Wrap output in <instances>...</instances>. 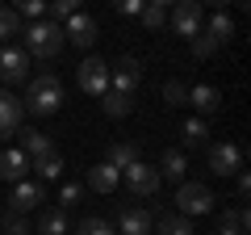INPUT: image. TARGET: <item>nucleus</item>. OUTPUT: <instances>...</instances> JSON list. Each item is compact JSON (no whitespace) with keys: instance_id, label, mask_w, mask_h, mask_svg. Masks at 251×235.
<instances>
[{"instance_id":"nucleus-1","label":"nucleus","mask_w":251,"mask_h":235,"mask_svg":"<svg viewBox=\"0 0 251 235\" xmlns=\"http://www.w3.org/2000/svg\"><path fill=\"white\" fill-rule=\"evenodd\" d=\"M21 105H25L29 114H38V118L59 114V105H63V84H59V76H54V72L34 76V80L25 84V101H21Z\"/></svg>"},{"instance_id":"nucleus-19","label":"nucleus","mask_w":251,"mask_h":235,"mask_svg":"<svg viewBox=\"0 0 251 235\" xmlns=\"http://www.w3.org/2000/svg\"><path fill=\"white\" fill-rule=\"evenodd\" d=\"M29 168L38 172V181H59V176H63V155L59 151L38 155V160H29Z\"/></svg>"},{"instance_id":"nucleus-33","label":"nucleus","mask_w":251,"mask_h":235,"mask_svg":"<svg viewBox=\"0 0 251 235\" xmlns=\"http://www.w3.org/2000/svg\"><path fill=\"white\" fill-rule=\"evenodd\" d=\"M75 235H117V231L105 223V218H84V223L75 227Z\"/></svg>"},{"instance_id":"nucleus-27","label":"nucleus","mask_w":251,"mask_h":235,"mask_svg":"<svg viewBox=\"0 0 251 235\" xmlns=\"http://www.w3.org/2000/svg\"><path fill=\"white\" fill-rule=\"evenodd\" d=\"M0 231H4V235H29L34 227H29L25 214H17V210H4V214H0Z\"/></svg>"},{"instance_id":"nucleus-15","label":"nucleus","mask_w":251,"mask_h":235,"mask_svg":"<svg viewBox=\"0 0 251 235\" xmlns=\"http://www.w3.org/2000/svg\"><path fill=\"white\" fill-rule=\"evenodd\" d=\"M184 105H193L197 114H218V109H222V92H218L214 84H193Z\"/></svg>"},{"instance_id":"nucleus-6","label":"nucleus","mask_w":251,"mask_h":235,"mask_svg":"<svg viewBox=\"0 0 251 235\" xmlns=\"http://www.w3.org/2000/svg\"><path fill=\"white\" fill-rule=\"evenodd\" d=\"M75 80H80V88L88 92V97H105L109 92V63L100 55H88V59L75 67Z\"/></svg>"},{"instance_id":"nucleus-32","label":"nucleus","mask_w":251,"mask_h":235,"mask_svg":"<svg viewBox=\"0 0 251 235\" xmlns=\"http://www.w3.org/2000/svg\"><path fill=\"white\" fill-rule=\"evenodd\" d=\"M163 101H168V105H184V101H188V84L168 80V84H163Z\"/></svg>"},{"instance_id":"nucleus-7","label":"nucleus","mask_w":251,"mask_h":235,"mask_svg":"<svg viewBox=\"0 0 251 235\" xmlns=\"http://www.w3.org/2000/svg\"><path fill=\"white\" fill-rule=\"evenodd\" d=\"M138 80H143V63H138L134 55H122L117 63H109V88H113V92H126V97H134Z\"/></svg>"},{"instance_id":"nucleus-34","label":"nucleus","mask_w":251,"mask_h":235,"mask_svg":"<svg viewBox=\"0 0 251 235\" xmlns=\"http://www.w3.org/2000/svg\"><path fill=\"white\" fill-rule=\"evenodd\" d=\"M143 4H147V0H113V13H117V17H138Z\"/></svg>"},{"instance_id":"nucleus-20","label":"nucleus","mask_w":251,"mask_h":235,"mask_svg":"<svg viewBox=\"0 0 251 235\" xmlns=\"http://www.w3.org/2000/svg\"><path fill=\"white\" fill-rule=\"evenodd\" d=\"M143 155H138V143H126V139H117L113 147H109V164H113L117 172L122 168H130V164H138Z\"/></svg>"},{"instance_id":"nucleus-36","label":"nucleus","mask_w":251,"mask_h":235,"mask_svg":"<svg viewBox=\"0 0 251 235\" xmlns=\"http://www.w3.org/2000/svg\"><path fill=\"white\" fill-rule=\"evenodd\" d=\"M234 185H239V202H247V189H251V176H247V168H239V172H234Z\"/></svg>"},{"instance_id":"nucleus-38","label":"nucleus","mask_w":251,"mask_h":235,"mask_svg":"<svg viewBox=\"0 0 251 235\" xmlns=\"http://www.w3.org/2000/svg\"><path fill=\"white\" fill-rule=\"evenodd\" d=\"M147 4H159V9H163V4H176V0H147Z\"/></svg>"},{"instance_id":"nucleus-24","label":"nucleus","mask_w":251,"mask_h":235,"mask_svg":"<svg viewBox=\"0 0 251 235\" xmlns=\"http://www.w3.org/2000/svg\"><path fill=\"white\" fill-rule=\"evenodd\" d=\"M180 135H184V147H201L209 139V126H205V118H188L184 126H180Z\"/></svg>"},{"instance_id":"nucleus-30","label":"nucleus","mask_w":251,"mask_h":235,"mask_svg":"<svg viewBox=\"0 0 251 235\" xmlns=\"http://www.w3.org/2000/svg\"><path fill=\"white\" fill-rule=\"evenodd\" d=\"M138 21H143V29H159L163 21H168V13H163L159 4H143V13H138Z\"/></svg>"},{"instance_id":"nucleus-16","label":"nucleus","mask_w":251,"mask_h":235,"mask_svg":"<svg viewBox=\"0 0 251 235\" xmlns=\"http://www.w3.org/2000/svg\"><path fill=\"white\" fill-rule=\"evenodd\" d=\"M88 185L97 193H113L117 185H122V172H117L109 160H100V164H92V168H88Z\"/></svg>"},{"instance_id":"nucleus-4","label":"nucleus","mask_w":251,"mask_h":235,"mask_svg":"<svg viewBox=\"0 0 251 235\" xmlns=\"http://www.w3.org/2000/svg\"><path fill=\"white\" fill-rule=\"evenodd\" d=\"M122 176H126V189L134 193V198H155L159 193V185H163V176H159V168L155 164H130V168H122Z\"/></svg>"},{"instance_id":"nucleus-18","label":"nucleus","mask_w":251,"mask_h":235,"mask_svg":"<svg viewBox=\"0 0 251 235\" xmlns=\"http://www.w3.org/2000/svg\"><path fill=\"white\" fill-rule=\"evenodd\" d=\"M21 135V151L29 155V160H38V155H50L54 151V139L46 135V130H17Z\"/></svg>"},{"instance_id":"nucleus-28","label":"nucleus","mask_w":251,"mask_h":235,"mask_svg":"<svg viewBox=\"0 0 251 235\" xmlns=\"http://www.w3.org/2000/svg\"><path fill=\"white\" fill-rule=\"evenodd\" d=\"M84 9V0H46V13H50V21H67L72 17V13H80Z\"/></svg>"},{"instance_id":"nucleus-22","label":"nucleus","mask_w":251,"mask_h":235,"mask_svg":"<svg viewBox=\"0 0 251 235\" xmlns=\"http://www.w3.org/2000/svg\"><path fill=\"white\" fill-rule=\"evenodd\" d=\"M155 231L159 235H193V223L184 214H159L155 218Z\"/></svg>"},{"instance_id":"nucleus-9","label":"nucleus","mask_w":251,"mask_h":235,"mask_svg":"<svg viewBox=\"0 0 251 235\" xmlns=\"http://www.w3.org/2000/svg\"><path fill=\"white\" fill-rule=\"evenodd\" d=\"M243 168V147L239 143H209V172L214 176H234Z\"/></svg>"},{"instance_id":"nucleus-25","label":"nucleus","mask_w":251,"mask_h":235,"mask_svg":"<svg viewBox=\"0 0 251 235\" xmlns=\"http://www.w3.org/2000/svg\"><path fill=\"white\" fill-rule=\"evenodd\" d=\"M209 38H214L218 46L234 38V21H230V13H214V17H209Z\"/></svg>"},{"instance_id":"nucleus-29","label":"nucleus","mask_w":251,"mask_h":235,"mask_svg":"<svg viewBox=\"0 0 251 235\" xmlns=\"http://www.w3.org/2000/svg\"><path fill=\"white\" fill-rule=\"evenodd\" d=\"M9 9L17 13V17H29V21H38V17L46 13V0H13Z\"/></svg>"},{"instance_id":"nucleus-12","label":"nucleus","mask_w":251,"mask_h":235,"mask_svg":"<svg viewBox=\"0 0 251 235\" xmlns=\"http://www.w3.org/2000/svg\"><path fill=\"white\" fill-rule=\"evenodd\" d=\"M21 114H25V105L9 88H0V139H13L21 130Z\"/></svg>"},{"instance_id":"nucleus-37","label":"nucleus","mask_w":251,"mask_h":235,"mask_svg":"<svg viewBox=\"0 0 251 235\" xmlns=\"http://www.w3.org/2000/svg\"><path fill=\"white\" fill-rule=\"evenodd\" d=\"M201 4H214L218 13H226V4H234V0H201Z\"/></svg>"},{"instance_id":"nucleus-2","label":"nucleus","mask_w":251,"mask_h":235,"mask_svg":"<svg viewBox=\"0 0 251 235\" xmlns=\"http://www.w3.org/2000/svg\"><path fill=\"white\" fill-rule=\"evenodd\" d=\"M63 26L50 17H38L25 26V55H34V59H54V55L63 51Z\"/></svg>"},{"instance_id":"nucleus-26","label":"nucleus","mask_w":251,"mask_h":235,"mask_svg":"<svg viewBox=\"0 0 251 235\" xmlns=\"http://www.w3.org/2000/svg\"><path fill=\"white\" fill-rule=\"evenodd\" d=\"M17 34H21V17L9 9V4H0V46H4V42H13Z\"/></svg>"},{"instance_id":"nucleus-21","label":"nucleus","mask_w":251,"mask_h":235,"mask_svg":"<svg viewBox=\"0 0 251 235\" xmlns=\"http://www.w3.org/2000/svg\"><path fill=\"white\" fill-rule=\"evenodd\" d=\"M38 235H67V214H63V206L42 210V218H38Z\"/></svg>"},{"instance_id":"nucleus-10","label":"nucleus","mask_w":251,"mask_h":235,"mask_svg":"<svg viewBox=\"0 0 251 235\" xmlns=\"http://www.w3.org/2000/svg\"><path fill=\"white\" fill-rule=\"evenodd\" d=\"M63 38L88 51V46L97 42V21H92V17H88V13H84V9H80V13H72V17L63 21Z\"/></svg>"},{"instance_id":"nucleus-17","label":"nucleus","mask_w":251,"mask_h":235,"mask_svg":"<svg viewBox=\"0 0 251 235\" xmlns=\"http://www.w3.org/2000/svg\"><path fill=\"white\" fill-rule=\"evenodd\" d=\"M155 168H159L163 181H176V185H180V181L188 176V155H184V151H163Z\"/></svg>"},{"instance_id":"nucleus-8","label":"nucleus","mask_w":251,"mask_h":235,"mask_svg":"<svg viewBox=\"0 0 251 235\" xmlns=\"http://www.w3.org/2000/svg\"><path fill=\"white\" fill-rule=\"evenodd\" d=\"M25 76H29V55H25V46L4 42V46H0V80H4V84H25Z\"/></svg>"},{"instance_id":"nucleus-5","label":"nucleus","mask_w":251,"mask_h":235,"mask_svg":"<svg viewBox=\"0 0 251 235\" xmlns=\"http://www.w3.org/2000/svg\"><path fill=\"white\" fill-rule=\"evenodd\" d=\"M172 26H176V34L197 38L205 29V4L201 0H176L172 4Z\"/></svg>"},{"instance_id":"nucleus-35","label":"nucleus","mask_w":251,"mask_h":235,"mask_svg":"<svg viewBox=\"0 0 251 235\" xmlns=\"http://www.w3.org/2000/svg\"><path fill=\"white\" fill-rule=\"evenodd\" d=\"M80 198H84L80 185H63V189H59V206H75Z\"/></svg>"},{"instance_id":"nucleus-13","label":"nucleus","mask_w":251,"mask_h":235,"mask_svg":"<svg viewBox=\"0 0 251 235\" xmlns=\"http://www.w3.org/2000/svg\"><path fill=\"white\" fill-rule=\"evenodd\" d=\"M38 202H42V185L38 181H17L9 193V210H17V214H29Z\"/></svg>"},{"instance_id":"nucleus-14","label":"nucleus","mask_w":251,"mask_h":235,"mask_svg":"<svg viewBox=\"0 0 251 235\" xmlns=\"http://www.w3.org/2000/svg\"><path fill=\"white\" fill-rule=\"evenodd\" d=\"M25 172H29V155L21 151V147H13V151L0 155V181L17 185V181H25Z\"/></svg>"},{"instance_id":"nucleus-31","label":"nucleus","mask_w":251,"mask_h":235,"mask_svg":"<svg viewBox=\"0 0 251 235\" xmlns=\"http://www.w3.org/2000/svg\"><path fill=\"white\" fill-rule=\"evenodd\" d=\"M188 42H193V55H197V59H214L218 55V42L209 34H197V38H188Z\"/></svg>"},{"instance_id":"nucleus-23","label":"nucleus","mask_w":251,"mask_h":235,"mask_svg":"<svg viewBox=\"0 0 251 235\" xmlns=\"http://www.w3.org/2000/svg\"><path fill=\"white\" fill-rule=\"evenodd\" d=\"M100 105H105L109 118H126L130 109H134V97H126V92H113V88H109L105 97H100Z\"/></svg>"},{"instance_id":"nucleus-11","label":"nucleus","mask_w":251,"mask_h":235,"mask_svg":"<svg viewBox=\"0 0 251 235\" xmlns=\"http://www.w3.org/2000/svg\"><path fill=\"white\" fill-rule=\"evenodd\" d=\"M117 235H155V214L143 206H130L117 214Z\"/></svg>"},{"instance_id":"nucleus-3","label":"nucleus","mask_w":251,"mask_h":235,"mask_svg":"<svg viewBox=\"0 0 251 235\" xmlns=\"http://www.w3.org/2000/svg\"><path fill=\"white\" fill-rule=\"evenodd\" d=\"M176 210H180L184 218L209 214V210H214V193H209V185H201V181H180V189H176Z\"/></svg>"}]
</instances>
